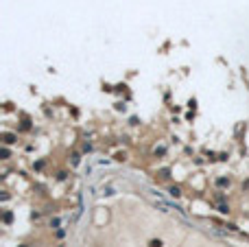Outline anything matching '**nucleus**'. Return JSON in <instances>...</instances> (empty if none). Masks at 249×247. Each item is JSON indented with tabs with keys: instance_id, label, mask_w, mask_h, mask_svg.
<instances>
[{
	"instance_id": "2",
	"label": "nucleus",
	"mask_w": 249,
	"mask_h": 247,
	"mask_svg": "<svg viewBox=\"0 0 249 247\" xmlns=\"http://www.w3.org/2000/svg\"><path fill=\"white\" fill-rule=\"evenodd\" d=\"M11 219H13V217H11V212H5V217H2V221H5V223H11Z\"/></svg>"
},
{
	"instance_id": "1",
	"label": "nucleus",
	"mask_w": 249,
	"mask_h": 247,
	"mask_svg": "<svg viewBox=\"0 0 249 247\" xmlns=\"http://www.w3.org/2000/svg\"><path fill=\"white\" fill-rule=\"evenodd\" d=\"M168 193L173 195V197H179V195H181V190H179V188H177V186H173V188H170V190H168Z\"/></svg>"
},
{
	"instance_id": "3",
	"label": "nucleus",
	"mask_w": 249,
	"mask_h": 247,
	"mask_svg": "<svg viewBox=\"0 0 249 247\" xmlns=\"http://www.w3.org/2000/svg\"><path fill=\"white\" fill-rule=\"evenodd\" d=\"M151 247H162V241H151Z\"/></svg>"
}]
</instances>
